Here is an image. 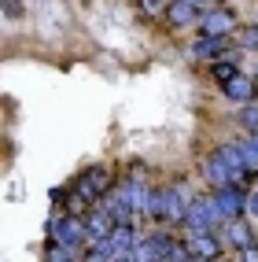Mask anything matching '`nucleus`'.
I'll list each match as a JSON object with an SVG mask.
<instances>
[{"label": "nucleus", "mask_w": 258, "mask_h": 262, "mask_svg": "<svg viewBox=\"0 0 258 262\" xmlns=\"http://www.w3.org/2000/svg\"><path fill=\"white\" fill-rule=\"evenodd\" d=\"M232 30H236V15L229 8L203 11V37H229Z\"/></svg>", "instance_id": "nucleus-5"}, {"label": "nucleus", "mask_w": 258, "mask_h": 262, "mask_svg": "<svg viewBox=\"0 0 258 262\" xmlns=\"http://www.w3.org/2000/svg\"><path fill=\"white\" fill-rule=\"evenodd\" d=\"M225 52V37H199L192 45V56H221Z\"/></svg>", "instance_id": "nucleus-16"}, {"label": "nucleus", "mask_w": 258, "mask_h": 262, "mask_svg": "<svg viewBox=\"0 0 258 262\" xmlns=\"http://www.w3.org/2000/svg\"><path fill=\"white\" fill-rule=\"evenodd\" d=\"M196 8L188 4V0H174V4L166 8V19H170V26H192L196 23Z\"/></svg>", "instance_id": "nucleus-12"}, {"label": "nucleus", "mask_w": 258, "mask_h": 262, "mask_svg": "<svg viewBox=\"0 0 258 262\" xmlns=\"http://www.w3.org/2000/svg\"><path fill=\"white\" fill-rule=\"evenodd\" d=\"M122 196L136 207V211H144L148 214V203H151V188H144L136 178H129V181H122Z\"/></svg>", "instance_id": "nucleus-11"}, {"label": "nucleus", "mask_w": 258, "mask_h": 262, "mask_svg": "<svg viewBox=\"0 0 258 262\" xmlns=\"http://www.w3.org/2000/svg\"><path fill=\"white\" fill-rule=\"evenodd\" d=\"M48 262H71V248H63V244H52V248H48Z\"/></svg>", "instance_id": "nucleus-21"}, {"label": "nucleus", "mask_w": 258, "mask_h": 262, "mask_svg": "<svg viewBox=\"0 0 258 262\" xmlns=\"http://www.w3.org/2000/svg\"><path fill=\"white\" fill-rule=\"evenodd\" d=\"M170 196H174V188H155L151 203H148V214L151 218H170Z\"/></svg>", "instance_id": "nucleus-15"}, {"label": "nucleus", "mask_w": 258, "mask_h": 262, "mask_svg": "<svg viewBox=\"0 0 258 262\" xmlns=\"http://www.w3.org/2000/svg\"><path fill=\"white\" fill-rule=\"evenodd\" d=\"M188 251H192V258H218L221 255V244H218V236H210V233H192V240H188Z\"/></svg>", "instance_id": "nucleus-9"}, {"label": "nucleus", "mask_w": 258, "mask_h": 262, "mask_svg": "<svg viewBox=\"0 0 258 262\" xmlns=\"http://www.w3.org/2000/svg\"><path fill=\"white\" fill-rule=\"evenodd\" d=\"M225 233H229V240H232V248H236V251H240V248H251V244H254L251 225H247V222H240V218L225 222Z\"/></svg>", "instance_id": "nucleus-13"}, {"label": "nucleus", "mask_w": 258, "mask_h": 262, "mask_svg": "<svg viewBox=\"0 0 258 262\" xmlns=\"http://www.w3.org/2000/svg\"><path fill=\"white\" fill-rule=\"evenodd\" d=\"M85 262H111V258L103 255V251H89V255H85Z\"/></svg>", "instance_id": "nucleus-24"}, {"label": "nucleus", "mask_w": 258, "mask_h": 262, "mask_svg": "<svg viewBox=\"0 0 258 262\" xmlns=\"http://www.w3.org/2000/svg\"><path fill=\"white\" fill-rule=\"evenodd\" d=\"M155 262H170V258H155Z\"/></svg>", "instance_id": "nucleus-31"}, {"label": "nucleus", "mask_w": 258, "mask_h": 262, "mask_svg": "<svg viewBox=\"0 0 258 262\" xmlns=\"http://www.w3.org/2000/svg\"><path fill=\"white\" fill-rule=\"evenodd\" d=\"M133 244H136L133 229H129V225H118V229H114L107 240H96V251H103L107 258H118V255H129Z\"/></svg>", "instance_id": "nucleus-6"}, {"label": "nucleus", "mask_w": 258, "mask_h": 262, "mask_svg": "<svg viewBox=\"0 0 258 262\" xmlns=\"http://www.w3.org/2000/svg\"><path fill=\"white\" fill-rule=\"evenodd\" d=\"M214 200H218V211L225 214V222H232V218H240V214L247 211V196H244V188H240V185L218 188V192H214Z\"/></svg>", "instance_id": "nucleus-4"}, {"label": "nucleus", "mask_w": 258, "mask_h": 262, "mask_svg": "<svg viewBox=\"0 0 258 262\" xmlns=\"http://www.w3.org/2000/svg\"><path fill=\"white\" fill-rule=\"evenodd\" d=\"M254 89H258V85L251 81V78H244V74H236L229 85H225V96L229 100H236V103H244V107H247V103L254 100Z\"/></svg>", "instance_id": "nucleus-10"}, {"label": "nucleus", "mask_w": 258, "mask_h": 262, "mask_svg": "<svg viewBox=\"0 0 258 262\" xmlns=\"http://www.w3.org/2000/svg\"><path fill=\"white\" fill-rule=\"evenodd\" d=\"M188 4H192V8H196V11H199V8H203V4H210V0H188Z\"/></svg>", "instance_id": "nucleus-27"}, {"label": "nucleus", "mask_w": 258, "mask_h": 262, "mask_svg": "<svg viewBox=\"0 0 258 262\" xmlns=\"http://www.w3.org/2000/svg\"><path fill=\"white\" fill-rule=\"evenodd\" d=\"M85 229H89L92 240H107L118 225H114V218H111L107 211H89V214H85Z\"/></svg>", "instance_id": "nucleus-8"}, {"label": "nucleus", "mask_w": 258, "mask_h": 262, "mask_svg": "<svg viewBox=\"0 0 258 262\" xmlns=\"http://www.w3.org/2000/svg\"><path fill=\"white\" fill-rule=\"evenodd\" d=\"M111 185H114V178H111V170H103V166H92L85 178L74 185L78 188V196L81 200H100V196H107L111 192Z\"/></svg>", "instance_id": "nucleus-3"}, {"label": "nucleus", "mask_w": 258, "mask_h": 262, "mask_svg": "<svg viewBox=\"0 0 258 262\" xmlns=\"http://www.w3.org/2000/svg\"><path fill=\"white\" fill-rule=\"evenodd\" d=\"M192 262H210V258H192Z\"/></svg>", "instance_id": "nucleus-30"}, {"label": "nucleus", "mask_w": 258, "mask_h": 262, "mask_svg": "<svg viewBox=\"0 0 258 262\" xmlns=\"http://www.w3.org/2000/svg\"><path fill=\"white\" fill-rule=\"evenodd\" d=\"M210 74H214L218 81H225V85H229V81L236 78V59H221V63H214V67H210Z\"/></svg>", "instance_id": "nucleus-19"}, {"label": "nucleus", "mask_w": 258, "mask_h": 262, "mask_svg": "<svg viewBox=\"0 0 258 262\" xmlns=\"http://www.w3.org/2000/svg\"><path fill=\"white\" fill-rule=\"evenodd\" d=\"M140 4H144V8H155V4H159V0H140Z\"/></svg>", "instance_id": "nucleus-28"}, {"label": "nucleus", "mask_w": 258, "mask_h": 262, "mask_svg": "<svg viewBox=\"0 0 258 262\" xmlns=\"http://www.w3.org/2000/svg\"><path fill=\"white\" fill-rule=\"evenodd\" d=\"M203 178L210 181L214 188H225V185H236V173L229 170V163L221 159L218 151H214V155H206V159H203Z\"/></svg>", "instance_id": "nucleus-7"}, {"label": "nucleus", "mask_w": 258, "mask_h": 262, "mask_svg": "<svg viewBox=\"0 0 258 262\" xmlns=\"http://www.w3.org/2000/svg\"><path fill=\"white\" fill-rule=\"evenodd\" d=\"M240 41H244L247 48H258V26H247L244 33H240Z\"/></svg>", "instance_id": "nucleus-22"}, {"label": "nucleus", "mask_w": 258, "mask_h": 262, "mask_svg": "<svg viewBox=\"0 0 258 262\" xmlns=\"http://www.w3.org/2000/svg\"><path fill=\"white\" fill-rule=\"evenodd\" d=\"M111 262H136L133 255H118V258H111Z\"/></svg>", "instance_id": "nucleus-26"}, {"label": "nucleus", "mask_w": 258, "mask_h": 262, "mask_svg": "<svg viewBox=\"0 0 258 262\" xmlns=\"http://www.w3.org/2000/svg\"><path fill=\"white\" fill-rule=\"evenodd\" d=\"M247 211L258 218V192H254V196H247Z\"/></svg>", "instance_id": "nucleus-25"}, {"label": "nucleus", "mask_w": 258, "mask_h": 262, "mask_svg": "<svg viewBox=\"0 0 258 262\" xmlns=\"http://www.w3.org/2000/svg\"><path fill=\"white\" fill-rule=\"evenodd\" d=\"M236 118H240V126H244V129H247L251 137L258 133V103H247V107H244V111H240Z\"/></svg>", "instance_id": "nucleus-18"}, {"label": "nucleus", "mask_w": 258, "mask_h": 262, "mask_svg": "<svg viewBox=\"0 0 258 262\" xmlns=\"http://www.w3.org/2000/svg\"><path fill=\"white\" fill-rule=\"evenodd\" d=\"M240 262H258V244H251V248H240Z\"/></svg>", "instance_id": "nucleus-23"}, {"label": "nucleus", "mask_w": 258, "mask_h": 262, "mask_svg": "<svg viewBox=\"0 0 258 262\" xmlns=\"http://www.w3.org/2000/svg\"><path fill=\"white\" fill-rule=\"evenodd\" d=\"M225 222V214L218 211V200H192L188 203V214H184V225L192 233H206L210 225Z\"/></svg>", "instance_id": "nucleus-1"}, {"label": "nucleus", "mask_w": 258, "mask_h": 262, "mask_svg": "<svg viewBox=\"0 0 258 262\" xmlns=\"http://www.w3.org/2000/svg\"><path fill=\"white\" fill-rule=\"evenodd\" d=\"M129 255H133L136 262H155V258H162V251L155 248V240H136Z\"/></svg>", "instance_id": "nucleus-17"}, {"label": "nucleus", "mask_w": 258, "mask_h": 262, "mask_svg": "<svg viewBox=\"0 0 258 262\" xmlns=\"http://www.w3.org/2000/svg\"><path fill=\"white\" fill-rule=\"evenodd\" d=\"M103 211H107L111 218H114V225H129V218H133V211H136V207L122 196V192H118V196L107 203V207H103Z\"/></svg>", "instance_id": "nucleus-14"}, {"label": "nucleus", "mask_w": 258, "mask_h": 262, "mask_svg": "<svg viewBox=\"0 0 258 262\" xmlns=\"http://www.w3.org/2000/svg\"><path fill=\"white\" fill-rule=\"evenodd\" d=\"M166 258L170 262H192V251H188V244H170V251H166Z\"/></svg>", "instance_id": "nucleus-20"}, {"label": "nucleus", "mask_w": 258, "mask_h": 262, "mask_svg": "<svg viewBox=\"0 0 258 262\" xmlns=\"http://www.w3.org/2000/svg\"><path fill=\"white\" fill-rule=\"evenodd\" d=\"M251 144H254V151H258V133H254V141H251Z\"/></svg>", "instance_id": "nucleus-29"}, {"label": "nucleus", "mask_w": 258, "mask_h": 262, "mask_svg": "<svg viewBox=\"0 0 258 262\" xmlns=\"http://www.w3.org/2000/svg\"><path fill=\"white\" fill-rule=\"evenodd\" d=\"M52 236H56V244H63V248H78V244L89 236V229H85V218H52Z\"/></svg>", "instance_id": "nucleus-2"}]
</instances>
